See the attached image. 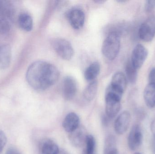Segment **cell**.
Returning <instances> with one entry per match:
<instances>
[{
    "instance_id": "cell-1",
    "label": "cell",
    "mask_w": 155,
    "mask_h": 154,
    "mask_svg": "<svg viewBox=\"0 0 155 154\" xmlns=\"http://www.w3.org/2000/svg\"><path fill=\"white\" fill-rule=\"evenodd\" d=\"M60 73L55 66L46 61H38L32 63L26 73L29 85L36 90H45L54 85Z\"/></svg>"
},
{
    "instance_id": "cell-2",
    "label": "cell",
    "mask_w": 155,
    "mask_h": 154,
    "mask_svg": "<svg viewBox=\"0 0 155 154\" xmlns=\"http://www.w3.org/2000/svg\"><path fill=\"white\" fill-rule=\"evenodd\" d=\"M120 49V37L119 33L113 31L108 33L103 42L102 51L104 56L110 60L114 59Z\"/></svg>"
},
{
    "instance_id": "cell-3",
    "label": "cell",
    "mask_w": 155,
    "mask_h": 154,
    "mask_svg": "<svg viewBox=\"0 0 155 154\" xmlns=\"http://www.w3.org/2000/svg\"><path fill=\"white\" fill-rule=\"evenodd\" d=\"M14 14L12 4L9 1L0 0V34H4L9 31Z\"/></svg>"
},
{
    "instance_id": "cell-4",
    "label": "cell",
    "mask_w": 155,
    "mask_h": 154,
    "mask_svg": "<svg viewBox=\"0 0 155 154\" xmlns=\"http://www.w3.org/2000/svg\"><path fill=\"white\" fill-rule=\"evenodd\" d=\"M53 47L56 53L62 58L70 60L73 57L74 50L71 44L66 40L57 39L53 42Z\"/></svg>"
},
{
    "instance_id": "cell-5",
    "label": "cell",
    "mask_w": 155,
    "mask_h": 154,
    "mask_svg": "<svg viewBox=\"0 0 155 154\" xmlns=\"http://www.w3.org/2000/svg\"><path fill=\"white\" fill-rule=\"evenodd\" d=\"M139 37L146 42L152 41L155 35V17L150 16L142 23L139 28Z\"/></svg>"
},
{
    "instance_id": "cell-6",
    "label": "cell",
    "mask_w": 155,
    "mask_h": 154,
    "mask_svg": "<svg viewBox=\"0 0 155 154\" xmlns=\"http://www.w3.org/2000/svg\"><path fill=\"white\" fill-rule=\"evenodd\" d=\"M121 99L118 97L106 93V114L109 118H113L118 114L121 108Z\"/></svg>"
},
{
    "instance_id": "cell-7",
    "label": "cell",
    "mask_w": 155,
    "mask_h": 154,
    "mask_svg": "<svg viewBox=\"0 0 155 154\" xmlns=\"http://www.w3.org/2000/svg\"><path fill=\"white\" fill-rule=\"evenodd\" d=\"M143 132L139 124H135L131 128L128 135L127 143L129 149L135 151L139 148L143 142Z\"/></svg>"
},
{
    "instance_id": "cell-8",
    "label": "cell",
    "mask_w": 155,
    "mask_h": 154,
    "mask_svg": "<svg viewBox=\"0 0 155 154\" xmlns=\"http://www.w3.org/2000/svg\"><path fill=\"white\" fill-rule=\"evenodd\" d=\"M147 56V49L142 44H137L132 52L130 61L134 67L138 70L143 65Z\"/></svg>"
},
{
    "instance_id": "cell-9",
    "label": "cell",
    "mask_w": 155,
    "mask_h": 154,
    "mask_svg": "<svg viewBox=\"0 0 155 154\" xmlns=\"http://www.w3.org/2000/svg\"><path fill=\"white\" fill-rule=\"evenodd\" d=\"M131 122V115L127 111H124L117 116L114 124L117 134L123 135L128 129Z\"/></svg>"
},
{
    "instance_id": "cell-10",
    "label": "cell",
    "mask_w": 155,
    "mask_h": 154,
    "mask_svg": "<svg viewBox=\"0 0 155 154\" xmlns=\"http://www.w3.org/2000/svg\"><path fill=\"white\" fill-rule=\"evenodd\" d=\"M87 135L85 128L79 126L77 129L69 133V140L74 146L79 148L84 145Z\"/></svg>"
},
{
    "instance_id": "cell-11",
    "label": "cell",
    "mask_w": 155,
    "mask_h": 154,
    "mask_svg": "<svg viewBox=\"0 0 155 154\" xmlns=\"http://www.w3.org/2000/svg\"><path fill=\"white\" fill-rule=\"evenodd\" d=\"M63 95L66 100L72 99L76 95L77 90V83L71 77H66L63 83Z\"/></svg>"
},
{
    "instance_id": "cell-12",
    "label": "cell",
    "mask_w": 155,
    "mask_h": 154,
    "mask_svg": "<svg viewBox=\"0 0 155 154\" xmlns=\"http://www.w3.org/2000/svg\"><path fill=\"white\" fill-rule=\"evenodd\" d=\"M68 19L73 28L78 30L84 25L85 20L84 14L80 9H72L68 13Z\"/></svg>"
},
{
    "instance_id": "cell-13",
    "label": "cell",
    "mask_w": 155,
    "mask_h": 154,
    "mask_svg": "<svg viewBox=\"0 0 155 154\" xmlns=\"http://www.w3.org/2000/svg\"><path fill=\"white\" fill-rule=\"evenodd\" d=\"M79 117L75 113L71 112L65 117L63 122V127L66 132L71 133L80 126Z\"/></svg>"
},
{
    "instance_id": "cell-14",
    "label": "cell",
    "mask_w": 155,
    "mask_h": 154,
    "mask_svg": "<svg viewBox=\"0 0 155 154\" xmlns=\"http://www.w3.org/2000/svg\"><path fill=\"white\" fill-rule=\"evenodd\" d=\"M12 60V50L8 44H0V68L5 69L10 66Z\"/></svg>"
},
{
    "instance_id": "cell-15",
    "label": "cell",
    "mask_w": 155,
    "mask_h": 154,
    "mask_svg": "<svg viewBox=\"0 0 155 154\" xmlns=\"http://www.w3.org/2000/svg\"><path fill=\"white\" fill-rule=\"evenodd\" d=\"M144 99L148 108L155 107V84L149 83L146 87L143 93Z\"/></svg>"
},
{
    "instance_id": "cell-16",
    "label": "cell",
    "mask_w": 155,
    "mask_h": 154,
    "mask_svg": "<svg viewBox=\"0 0 155 154\" xmlns=\"http://www.w3.org/2000/svg\"><path fill=\"white\" fill-rule=\"evenodd\" d=\"M127 79L125 75L121 72L116 73L112 77L110 85L124 92L127 87Z\"/></svg>"
},
{
    "instance_id": "cell-17",
    "label": "cell",
    "mask_w": 155,
    "mask_h": 154,
    "mask_svg": "<svg viewBox=\"0 0 155 154\" xmlns=\"http://www.w3.org/2000/svg\"><path fill=\"white\" fill-rule=\"evenodd\" d=\"M18 24L20 28L25 31H31L33 29V22L31 16L26 13L20 14L18 19Z\"/></svg>"
},
{
    "instance_id": "cell-18",
    "label": "cell",
    "mask_w": 155,
    "mask_h": 154,
    "mask_svg": "<svg viewBox=\"0 0 155 154\" xmlns=\"http://www.w3.org/2000/svg\"><path fill=\"white\" fill-rule=\"evenodd\" d=\"M41 151V154H60L61 152L56 143L50 139H47L43 142Z\"/></svg>"
},
{
    "instance_id": "cell-19",
    "label": "cell",
    "mask_w": 155,
    "mask_h": 154,
    "mask_svg": "<svg viewBox=\"0 0 155 154\" xmlns=\"http://www.w3.org/2000/svg\"><path fill=\"white\" fill-rule=\"evenodd\" d=\"M100 65L97 62H94L84 72V77L87 81H94L97 77L100 71Z\"/></svg>"
},
{
    "instance_id": "cell-20",
    "label": "cell",
    "mask_w": 155,
    "mask_h": 154,
    "mask_svg": "<svg viewBox=\"0 0 155 154\" xmlns=\"http://www.w3.org/2000/svg\"><path fill=\"white\" fill-rule=\"evenodd\" d=\"M97 90V82L96 80L92 81L85 89L84 96L87 101H91L94 98Z\"/></svg>"
},
{
    "instance_id": "cell-21",
    "label": "cell",
    "mask_w": 155,
    "mask_h": 154,
    "mask_svg": "<svg viewBox=\"0 0 155 154\" xmlns=\"http://www.w3.org/2000/svg\"><path fill=\"white\" fill-rule=\"evenodd\" d=\"M125 71L127 79L131 84L135 83L137 80V70L134 67L130 61L127 63Z\"/></svg>"
},
{
    "instance_id": "cell-22",
    "label": "cell",
    "mask_w": 155,
    "mask_h": 154,
    "mask_svg": "<svg viewBox=\"0 0 155 154\" xmlns=\"http://www.w3.org/2000/svg\"><path fill=\"white\" fill-rule=\"evenodd\" d=\"M115 143V140L113 137H107L105 143L104 154H119Z\"/></svg>"
},
{
    "instance_id": "cell-23",
    "label": "cell",
    "mask_w": 155,
    "mask_h": 154,
    "mask_svg": "<svg viewBox=\"0 0 155 154\" xmlns=\"http://www.w3.org/2000/svg\"><path fill=\"white\" fill-rule=\"evenodd\" d=\"M84 154H94L96 142L94 137L91 135H88L85 143Z\"/></svg>"
},
{
    "instance_id": "cell-24",
    "label": "cell",
    "mask_w": 155,
    "mask_h": 154,
    "mask_svg": "<svg viewBox=\"0 0 155 154\" xmlns=\"http://www.w3.org/2000/svg\"><path fill=\"white\" fill-rule=\"evenodd\" d=\"M7 138L3 131L0 130V154L2 152L5 146L6 145Z\"/></svg>"
},
{
    "instance_id": "cell-25",
    "label": "cell",
    "mask_w": 155,
    "mask_h": 154,
    "mask_svg": "<svg viewBox=\"0 0 155 154\" xmlns=\"http://www.w3.org/2000/svg\"><path fill=\"white\" fill-rule=\"evenodd\" d=\"M155 9V1H147L145 5V10L147 12H150Z\"/></svg>"
},
{
    "instance_id": "cell-26",
    "label": "cell",
    "mask_w": 155,
    "mask_h": 154,
    "mask_svg": "<svg viewBox=\"0 0 155 154\" xmlns=\"http://www.w3.org/2000/svg\"><path fill=\"white\" fill-rule=\"evenodd\" d=\"M149 83L155 84V68L152 69L148 76Z\"/></svg>"
},
{
    "instance_id": "cell-27",
    "label": "cell",
    "mask_w": 155,
    "mask_h": 154,
    "mask_svg": "<svg viewBox=\"0 0 155 154\" xmlns=\"http://www.w3.org/2000/svg\"><path fill=\"white\" fill-rule=\"evenodd\" d=\"M5 154H22L18 150L14 148H10L7 150Z\"/></svg>"
},
{
    "instance_id": "cell-28",
    "label": "cell",
    "mask_w": 155,
    "mask_h": 154,
    "mask_svg": "<svg viewBox=\"0 0 155 154\" xmlns=\"http://www.w3.org/2000/svg\"><path fill=\"white\" fill-rule=\"evenodd\" d=\"M151 130L152 134L155 138V118L152 121L151 124Z\"/></svg>"
},
{
    "instance_id": "cell-29",
    "label": "cell",
    "mask_w": 155,
    "mask_h": 154,
    "mask_svg": "<svg viewBox=\"0 0 155 154\" xmlns=\"http://www.w3.org/2000/svg\"><path fill=\"white\" fill-rule=\"evenodd\" d=\"M134 154H143L142 153H141L140 152H137L134 153Z\"/></svg>"
},
{
    "instance_id": "cell-30",
    "label": "cell",
    "mask_w": 155,
    "mask_h": 154,
    "mask_svg": "<svg viewBox=\"0 0 155 154\" xmlns=\"http://www.w3.org/2000/svg\"><path fill=\"white\" fill-rule=\"evenodd\" d=\"M60 154H65L64 153V152H60Z\"/></svg>"
}]
</instances>
